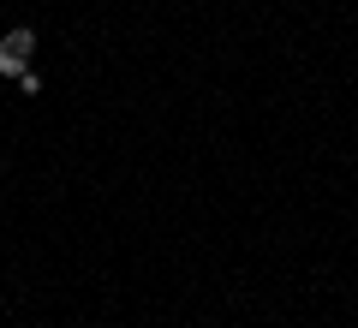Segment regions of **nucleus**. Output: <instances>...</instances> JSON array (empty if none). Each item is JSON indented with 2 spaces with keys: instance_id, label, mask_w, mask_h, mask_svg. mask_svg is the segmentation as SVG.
I'll return each mask as SVG.
<instances>
[{
  "instance_id": "f257e3e1",
  "label": "nucleus",
  "mask_w": 358,
  "mask_h": 328,
  "mask_svg": "<svg viewBox=\"0 0 358 328\" xmlns=\"http://www.w3.org/2000/svg\"><path fill=\"white\" fill-rule=\"evenodd\" d=\"M0 54H18V60H30V54H36V30H30V24L6 30V42H0Z\"/></svg>"
}]
</instances>
